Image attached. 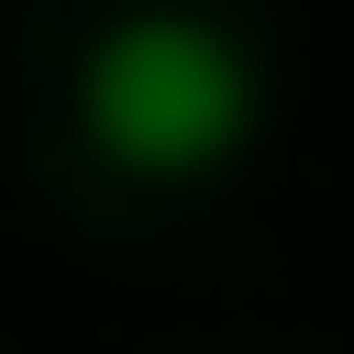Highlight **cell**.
<instances>
[{"mask_svg":"<svg viewBox=\"0 0 354 354\" xmlns=\"http://www.w3.org/2000/svg\"><path fill=\"white\" fill-rule=\"evenodd\" d=\"M270 128V71H255L241 28L213 15H128L85 57V142H100L128 185H213L255 156Z\"/></svg>","mask_w":354,"mask_h":354,"instance_id":"6da1fadb","label":"cell"}]
</instances>
